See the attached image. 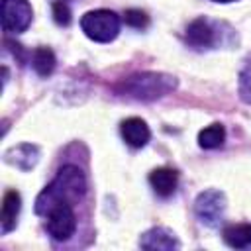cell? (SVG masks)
I'll list each match as a JSON object with an SVG mask.
<instances>
[{"mask_svg": "<svg viewBox=\"0 0 251 251\" xmlns=\"http://www.w3.org/2000/svg\"><path fill=\"white\" fill-rule=\"evenodd\" d=\"M86 192V176L75 165H65L57 171V176L35 198V214L45 216L53 206L61 202L75 204Z\"/></svg>", "mask_w": 251, "mask_h": 251, "instance_id": "6da1fadb", "label": "cell"}, {"mask_svg": "<svg viewBox=\"0 0 251 251\" xmlns=\"http://www.w3.org/2000/svg\"><path fill=\"white\" fill-rule=\"evenodd\" d=\"M176 88V78L165 73H135L116 84V92L133 100L151 102Z\"/></svg>", "mask_w": 251, "mask_h": 251, "instance_id": "7a4b0ae2", "label": "cell"}, {"mask_svg": "<svg viewBox=\"0 0 251 251\" xmlns=\"http://www.w3.org/2000/svg\"><path fill=\"white\" fill-rule=\"evenodd\" d=\"M80 29L92 41H114L120 33V16L112 10H90L80 18Z\"/></svg>", "mask_w": 251, "mask_h": 251, "instance_id": "3957f363", "label": "cell"}, {"mask_svg": "<svg viewBox=\"0 0 251 251\" xmlns=\"http://www.w3.org/2000/svg\"><path fill=\"white\" fill-rule=\"evenodd\" d=\"M226 194L216 188H208L200 192L194 200V214L200 220V224L208 227H218L226 214Z\"/></svg>", "mask_w": 251, "mask_h": 251, "instance_id": "277c9868", "label": "cell"}, {"mask_svg": "<svg viewBox=\"0 0 251 251\" xmlns=\"http://www.w3.org/2000/svg\"><path fill=\"white\" fill-rule=\"evenodd\" d=\"M45 218H47V231L57 241H67L76 229V216L73 204L69 202H61L53 206L45 214Z\"/></svg>", "mask_w": 251, "mask_h": 251, "instance_id": "5b68a950", "label": "cell"}, {"mask_svg": "<svg viewBox=\"0 0 251 251\" xmlns=\"http://www.w3.org/2000/svg\"><path fill=\"white\" fill-rule=\"evenodd\" d=\"M33 10L27 0H2V27L8 33H22L31 24Z\"/></svg>", "mask_w": 251, "mask_h": 251, "instance_id": "8992f818", "label": "cell"}, {"mask_svg": "<svg viewBox=\"0 0 251 251\" xmlns=\"http://www.w3.org/2000/svg\"><path fill=\"white\" fill-rule=\"evenodd\" d=\"M186 41L194 49H212L216 47L222 37L218 31V24L208 18H196L186 27Z\"/></svg>", "mask_w": 251, "mask_h": 251, "instance_id": "52a82bcc", "label": "cell"}, {"mask_svg": "<svg viewBox=\"0 0 251 251\" xmlns=\"http://www.w3.org/2000/svg\"><path fill=\"white\" fill-rule=\"evenodd\" d=\"M139 247L141 249H161V251H173V249H178L180 243L176 239V235L167 229V227H151L147 229L145 233H141L139 237Z\"/></svg>", "mask_w": 251, "mask_h": 251, "instance_id": "ba28073f", "label": "cell"}, {"mask_svg": "<svg viewBox=\"0 0 251 251\" xmlns=\"http://www.w3.org/2000/svg\"><path fill=\"white\" fill-rule=\"evenodd\" d=\"M4 161L16 169L31 171L39 161V149L31 143H20L4 151Z\"/></svg>", "mask_w": 251, "mask_h": 251, "instance_id": "9c48e42d", "label": "cell"}, {"mask_svg": "<svg viewBox=\"0 0 251 251\" xmlns=\"http://www.w3.org/2000/svg\"><path fill=\"white\" fill-rule=\"evenodd\" d=\"M120 131H122V137L124 141L129 145V147H143L147 145L149 137H151V131H149V126L145 124V120L141 118H127L120 124Z\"/></svg>", "mask_w": 251, "mask_h": 251, "instance_id": "30bf717a", "label": "cell"}, {"mask_svg": "<svg viewBox=\"0 0 251 251\" xmlns=\"http://www.w3.org/2000/svg\"><path fill=\"white\" fill-rule=\"evenodd\" d=\"M149 184L159 196L169 198L178 186V173L175 169H171V167H159V169L151 171Z\"/></svg>", "mask_w": 251, "mask_h": 251, "instance_id": "8fae6325", "label": "cell"}, {"mask_svg": "<svg viewBox=\"0 0 251 251\" xmlns=\"http://www.w3.org/2000/svg\"><path fill=\"white\" fill-rule=\"evenodd\" d=\"M22 210V198L16 190H8L2 200V212H0V224H2V233H10L16 224L18 216Z\"/></svg>", "mask_w": 251, "mask_h": 251, "instance_id": "7c38bea8", "label": "cell"}, {"mask_svg": "<svg viewBox=\"0 0 251 251\" xmlns=\"http://www.w3.org/2000/svg\"><path fill=\"white\" fill-rule=\"evenodd\" d=\"M224 241L229 247L245 249L251 245V224H235L224 229Z\"/></svg>", "mask_w": 251, "mask_h": 251, "instance_id": "4fadbf2b", "label": "cell"}, {"mask_svg": "<svg viewBox=\"0 0 251 251\" xmlns=\"http://www.w3.org/2000/svg\"><path fill=\"white\" fill-rule=\"evenodd\" d=\"M55 53L49 47H37L31 53V67L39 76H49L55 71Z\"/></svg>", "mask_w": 251, "mask_h": 251, "instance_id": "5bb4252c", "label": "cell"}, {"mask_svg": "<svg viewBox=\"0 0 251 251\" xmlns=\"http://www.w3.org/2000/svg\"><path fill=\"white\" fill-rule=\"evenodd\" d=\"M224 141H226V129L222 124H212L198 133V145L202 149H216L224 145Z\"/></svg>", "mask_w": 251, "mask_h": 251, "instance_id": "9a60e30c", "label": "cell"}, {"mask_svg": "<svg viewBox=\"0 0 251 251\" xmlns=\"http://www.w3.org/2000/svg\"><path fill=\"white\" fill-rule=\"evenodd\" d=\"M124 22H126V25L135 27V29H145L149 25L147 14L141 12V10H135V8H129V10L124 12Z\"/></svg>", "mask_w": 251, "mask_h": 251, "instance_id": "2e32d148", "label": "cell"}, {"mask_svg": "<svg viewBox=\"0 0 251 251\" xmlns=\"http://www.w3.org/2000/svg\"><path fill=\"white\" fill-rule=\"evenodd\" d=\"M71 6L67 0H57L53 4V20L59 24V25H69L71 24Z\"/></svg>", "mask_w": 251, "mask_h": 251, "instance_id": "e0dca14e", "label": "cell"}, {"mask_svg": "<svg viewBox=\"0 0 251 251\" xmlns=\"http://www.w3.org/2000/svg\"><path fill=\"white\" fill-rule=\"evenodd\" d=\"M241 90H243V94L251 96V61L241 71Z\"/></svg>", "mask_w": 251, "mask_h": 251, "instance_id": "ac0fdd59", "label": "cell"}, {"mask_svg": "<svg viewBox=\"0 0 251 251\" xmlns=\"http://www.w3.org/2000/svg\"><path fill=\"white\" fill-rule=\"evenodd\" d=\"M214 2H222V4H226V2H235V0H214Z\"/></svg>", "mask_w": 251, "mask_h": 251, "instance_id": "d6986e66", "label": "cell"}]
</instances>
